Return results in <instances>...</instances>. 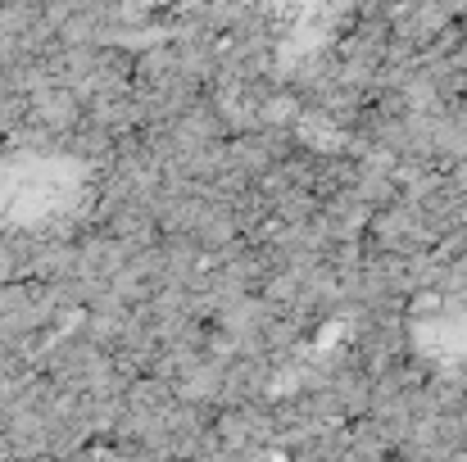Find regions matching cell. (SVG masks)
I'll return each mask as SVG.
<instances>
[{
	"mask_svg": "<svg viewBox=\"0 0 467 462\" xmlns=\"http://www.w3.org/2000/svg\"><path fill=\"white\" fill-rule=\"evenodd\" d=\"M73 200H78V177L64 163L27 159V163L0 168V218L41 222V218L64 213Z\"/></svg>",
	"mask_w": 467,
	"mask_h": 462,
	"instance_id": "6da1fadb",
	"label": "cell"
}]
</instances>
